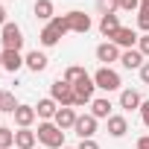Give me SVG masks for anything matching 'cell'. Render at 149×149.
<instances>
[{
    "instance_id": "6da1fadb",
    "label": "cell",
    "mask_w": 149,
    "mask_h": 149,
    "mask_svg": "<svg viewBox=\"0 0 149 149\" xmlns=\"http://www.w3.org/2000/svg\"><path fill=\"white\" fill-rule=\"evenodd\" d=\"M35 134H38V143L47 146V149H61V146H64V132H61L53 120H41Z\"/></svg>"
},
{
    "instance_id": "7a4b0ae2",
    "label": "cell",
    "mask_w": 149,
    "mask_h": 149,
    "mask_svg": "<svg viewBox=\"0 0 149 149\" xmlns=\"http://www.w3.org/2000/svg\"><path fill=\"white\" fill-rule=\"evenodd\" d=\"M73 91H76V102H73V108H82V105L94 102V91H97L94 76H88V73H85L79 82H73Z\"/></svg>"
},
{
    "instance_id": "3957f363",
    "label": "cell",
    "mask_w": 149,
    "mask_h": 149,
    "mask_svg": "<svg viewBox=\"0 0 149 149\" xmlns=\"http://www.w3.org/2000/svg\"><path fill=\"white\" fill-rule=\"evenodd\" d=\"M0 41H3V50H18L21 53V47H24V29L15 21H9L3 29H0Z\"/></svg>"
},
{
    "instance_id": "277c9868",
    "label": "cell",
    "mask_w": 149,
    "mask_h": 149,
    "mask_svg": "<svg viewBox=\"0 0 149 149\" xmlns=\"http://www.w3.org/2000/svg\"><path fill=\"white\" fill-rule=\"evenodd\" d=\"M50 97H53L58 105H70V108H73V102H76V91H73V85L64 82L61 76L50 85Z\"/></svg>"
},
{
    "instance_id": "5b68a950",
    "label": "cell",
    "mask_w": 149,
    "mask_h": 149,
    "mask_svg": "<svg viewBox=\"0 0 149 149\" xmlns=\"http://www.w3.org/2000/svg\"><path fill=\"white\" fill-rule=\"evenodd\" d=\"M94 85L111 94V91H120L123 82H120V73H117V70H111V67H100V70L94 73Z\"/></svg>"
},
{
    "instance_id": "8992f818",
    "label": "cell",
    "mask_w": 149,
    "mask_h": 149,
    "mask_svg": "<svg viewBox=\"0 0 149 149\" xmlns=\"http://www.w3.org/2000/svg\"><path fill=\"white\" fill-rule=\"evenodd\" d=\"M64 21H67V29H70V32H79V35H85V32L94 26L91 15H85V12H79V9L67 12V15H64Z\"/></svg>"
},
{
    "instance_id": "52a82bcc",
    "label": "cell",
    "mask_w": 149,
    "mask_h": 149,
    "mask_svg": "<svg viewBox=\"0 0 149 149\" xmlns=\"http://www.w3.org/2000/svg\"><path fill=\"white\" fill-rule=\"evenodd\" d=\"M73 132L79 134V140H88L97 134V117L94 114H79L76 117V126H73Z\"/></svg>"
},
{
    "instance_id": "ba28073f",
    "label": "cell",
    "mask_w": 149,
    "mask_h": 149,
    "mask_svg": "<svg viewBox=\"0 0 149 149\" xmlns=\"http://www.w3.org/2000/svg\"><path fill=\"white\" fill-rule=\"evenodd\" d=\"M120 47L114 44V41H102L100 47H97V61H102V67H108L111 61H120Z\"/></svg>"
},
{
    "instance_id": "9c48e42d",
    "label": "cell",
    "mask_w": 149,
    "mask_h": 149,
    "mask_svg": "<svg viewBox=\"0 0 149 149\" xmlns=\"http://www.w3.org/2000/svg\"><path fill=\"white\" fill-rule=\"evenodd\" d=\"M76 108H70V105H58V111H56V117H53V123L64 132V129H73L76 126Z\"/></svg>"
},
{
    "instance_id": "30bf717a",
    "label": "cell",
    "mask_w": 149,
    "mask_h": 149,
    "mask_svg": "<svg viewBox=\"0 0 149 149\" xmlns=\"http://www.w3.org/2000/svg\"><path fill=\"white\" fill-rule=\"evenodd\" d=\"M137 38H140V35H137L134 29H129V26H120V29L114 32V38H111V41H114L117 47H123V50H134V47H137Z\"/></svg>"
},
{
    "instance_id": "8fae6325",
    "label": "cell",
    "mask_w": 149,
    "mask_h": 149,
    "mask_svg": "<svg viewBox=\"0 0 149 149\" xmlns=\"http://www.w3.org/2000/svg\"><path fill=\"white\" fill-rule=\"evenodd\" d=\"M47 64H50V58H47V53H41V50H29V53L24 56V67H29L32 73L47 70Z\"/></svg>"
},
{
    "instance_id": "7c38bea8",
    "label": "cell",
    "mask_w": 149,
    "mask_h": 149,
    "mask_svg": "<svg viewBox=\"0 0 149 149\" xmlns=\"http://www.w3.org/2000/svg\"><path fill=\"white\" fill-rule=\"evenodd\" d=\"M12 117H15V126H18V129H29V126L35 123L38 114H35V105H24V102H21V105L15 108Z\"/></svg>"
},
{
    "instance_id": "4fadbf2b",
    "label": "cell",
    "mask_w": 149,
    "mask_h": 149,
    "mask_svg": "<svg viewBox=\"0 0 149 149\" xmlns=\"http://www.w3.org/2000/svg\"><path fill=\"white\" fill-rule=\"evenodd\" d=\"M140 105H143V100H140V94L134 88H123L120 91V108L123 111H140Z\"/></svg>"
},
{
    "instance_id": "5bb4252c",
    "label": "cell",
    "mask_w": 149,
    "mask_h": 149,
    "mask_svg": "<svg viewBox=\"0 0 149 149\" xmlns=\"http://www.w3.org/2000/svg\"><path fill=\"white\" fill-rule=\"evenodd\" d=\"M0 58H3V70H9V73H18V70L24 67V56H21L18 50H3Z\"/></svg>"
},
{
    "instance_id": "9a60e30c",
    "label": "cell",
    "mask_w": 149,
    "mask_h": 149,
    "mask_svg": "<svg viewBox=\"0 0 149 149\" xmlns=\"http://www.w3.org/2000/svg\"><path fill=\"white\" fill-rule=\"evenodd\" d=\"M61 35H64V32H61V29H58V26H56V24L50 21V24H47V26L41 29V35H38V41H41L44 47H56V44L61 41Z\"/></svg>"
},
{
    "instance_id": "2e32d148",
    "label": "cell",
    "mask_w": 149,
    "mask_h": 149,
    "mask_svg": "<svg viewBox=\"0 0 149 149\" xmlns=\"http://www.w3.org/2000/svg\"><path fill=\"white\" fill-rule=\"evenodd\" d=\"M15 146L18 149H35L38 146V134L32 129H18L15 132Z\"/></svg>"
},
{
    "instance_id": "e0dca14e",
    "label": "cell",
    "mask_w": 149,
    "mask_h": 149,
    "mask_svg": "<svg viewBox=\"0 0 149 149\" xmlns=\"http://www.w3.org/2000/svg\"><path fill=\"white\" fill-rule=\"evenodd\" d=\"M120 64H123L126 70H140V67H143V56H140V50H137V47H134V50H123Z\"/></svg>"
},
{
    "instance_id": "ac0fdd59",
    "label": "cell",
    "mask_w": 149,
    "mask_h": 149,
    "mask_svg": "<svg viewBox=\"0 0 149 149\" xmlns=\"http://www.w3.org/2000/svg\"><path fill=\"white\" fill-rule=\"evenodd\" d=\"M56 111H58V102H56L53 97H44V100H38V105H35V114H38L41 120H53Z\"/></svg>"
},
{
    "instance_id": "d6986e66",
    "label": "cell",
    "mask_w": 149,
    "mask_h": 149,
    "mask_svg": "<svg viewBox=\"0 0 149 149\" xmlns=\"http://www.w3.org/2000/svg\"><path fill=\"white\" fill-rule=\"evenodd\" d=\"M32 12H35V18H38V21H47V24L56 18V6H53V0H35Z\"/></svg>"
},
{
    "instance_id": "ffe728a7",
    "label": "cell",
    "mask_w": 149,
    "mask_h": 149,
    "mask_svg": "<svg viewBox=\"0 0 149 149\" xmlns=\"http://www.w3.org/2000/svg\"><path fill=\"white\" fill-rule=\"evenodd\" d=\"M126 132H129V120L123 114H111L108 117V134L111 137H123Z\"/></svg>"
},
{
    "instance_id": "44dd1931",
    "label": "cell",
    "mask_w": 149,
    "mask_h": 149,
    "mask_svg": "<svg viewBox=\"0 0 149 149\" xmlns=\"http://www.w3.org/2000/svg\"><path fill=\"white\" fill-rule=\"evenodd\" d=\"M117 29H120V18H117V15H102V18H100V32H102L108 41L114 38Z\"/></svg>"
},
{
    "instance_id": "7402d4cb",
    "label": "cell",
    "mask_w": 149,
    "mask_h": 149,
    "mask_svg": "<svg viewBox=\"0 0 149 149\" xmlns=\"http://www.w3.org/2000/svg\"><path fill=\"white\" fill-rule=\"evenodd\" d=\"M91 114H94L97 120H108V117H111V102H108V100H94V102H91Z\"/></svg>"
},
{
    "instance_id": "603a6c76",
    "label": "cell",
    "mask_w": 149,
    "mask_h": 149,
    "mask_svg": "<svg viewBox=\"0 0 149 149\" xmlns=\"http://www.w3.org/2000/svg\"><path fill=\"white\" fill-rule=\"evenodd\" d=\"M21 102L15 100V94L12 91H0V111H9V114H15V108H18Z\"/></svg>"
},
{
    "instance_id": "cb8c5ba5",
    "label": "cell",
    "mask_w": 149,
    "mask_h": 149,
    "mask_svg": "<svg viewBox=\"0 0 149 149\" xmlns=\"http://www.w3.org/2000/svg\"><path fill=\"white\" fill-rule=\"evenodd\" d=\"M82 76H85V67H79V64H70V67H67V70H64V76H61V79H64V82H70V85H73V82H79V79H82Z\"/></svg>"
},
{
    "instance_id": "d4e9b609",
    "label": "cell",
    "mask_w": 149,
    "mask_h": 149,
    "mask_svg": "<svg viewBox=\"0 0 149 149\" xmlns=\"http://www.w3.org/2000/svg\"><path fill=\"white\" fill-rule=\"evenodd\" d=\"M120 9V0H97V12L100 15H114Z\"/></svg>"
},
{
    "instance_id": "484cf974",
    "label": "cell",
    "mask_w": 149,
    "mask_h": 149,
    "mask_svg": "<svg viewBox=\"0 0 149 149\" xmlns=\"http://www.w3.org/2000/svg\"><path fill=\"white\" fill-rule=\"evenodd\" d=\"M15 146V132L9 126H0V149H12Z\"/></svg>"
},
{
    "instance_id": "4316f807",
    "label": "cell",
    "mask_w": 149,
    "mask_h": 149,
    "mask_svg": "<svg viewBox=\"0 0 149 149\" xmlns=\"http://www.w3.org/2000/svg\"><path fill=\"white\" fill-rule=\"evenodd\" d=\"M137 29L140 32H149V12L146 9H137Z\"/></svg>"
},
{
    "instance_id": "83f0119b",
    "label": "cell",
    "mask_w": 149,
    "mask_h": 149,
    "mask_svg": "<svg viewBox=\"0 0 149 149\" xmlns=\"http://www.w3.org/2000/svg\"><path fill=\"white\" fill-rule=\"evenodd\" d=\"M137 50H140V56H143V58L149 56V32H143V35L137 38Z\"/></svg>"
},
{
    "instance_id": "f1b7e54d",
    "label": "cell",
    "mask_w": 149,
    "mask_h": 149,
    "mask_svg": "<svg viewBox=\"0 0 149 149\" xmlns=\"http://www.w3.org/2000/svg\"><path fill=\"white\" fill-rule=\"evenodd\" d=\"M120 9L132 12V9H140V0H120Z\"/></svg>"
},
{
    "instance_id": "f546056e",
    "label": "cell",
    "mask_w": 149,
    "mask_h": 149,
    "mask_svg": "<svg viewBox=\"0 0 149 149\" xmlns=\"http://www.w3.org/2000/svg\"><path fill=\"white\" fill-rule=\"evenodd\" d=\"M76 149H100V143L94 140V137H88V140H79V146Z\"/></svg>"
},
{
    "instance_id": "4dcf8cb0",
    "label": "cell",
    "mask_w": 149,
    "mask_h": 149,
    "mask_svg": "<svg viewBox=\"0 0 149 149\" xmlns=\"http://www.w3.org/2000/svg\"><path fill=\"white\" fill-rule=\"evenodd\" d=\"M140 120H143V126H149V100H143V105H140Z\"/></svg>"
},
{
    "instance_id": "1f68e13d",
    "label": "cell",
    "mask_w": 149,
    "mask_h": 149,
    "mask_svg": "<svg viewBox=\"0 0 149 149\" xmlns=\"http://www.w3.org/2000/svg\"><path fill=\"white\" fill-rule=\"evenodd\" d=\"M137 73H140V82H143V85H149V61H143V67H140Z\"/></svg>"
},
{
    "instance_id": "d6a6232c",
    "label": "cell",
    "mask_w": 149,
    "mask_h": 149,
    "mask_svg": "<svg viewBox=\"0 0 149 149\" xmlns=\"http://www.w3.org/2000/svg\"><path fill=\"white\" fill-rule=\"evenodd\" d=\"M137 149H149V134H140L137 137Z\"/></svg>"
},
{
    "instance_id": "836d02e7",
    "label": "cell",
    "mask_w": 149,
    "mask_h": 149,
    "mask_svg": "<svg viewBox=\"0 0 149 149\" xmlns=\"http://www.w3.org/2000/svg\"><path fill=\"white\" fill-rule=\"evenodd\" d=\"M9 21H6V6H0V29H3Z\"/></svg>"
},
{
    "instance_id": "e575fe53",
    "label": "cell",
    "mask_w": 149,
    "mask_h": 149,
    "mask_svg": "<svg viewBox=\"0 0 149 149\" xmlns=\"http://www.w3.org/2000/svg\"><path fill=\"white\" fill-rule=\"evenodd\" d=\"M140 9H146V12H149V0H140Z\"/></svg>"
},
{
    "instance_id": "d590c367",
    "label": "cell",
    "mask_w": 149,
    "mask_h": 149,
    "mask_svg": "<svg viewBox=\"0 0 149 149\" xmlns=\"http://www.w3.org/2000/svg\"><path fill=\"white\" fill-rule=\"evenodd\" d=\"M0 70H3V58H0Z\"/></svg>"
},
{
    "instance_id": "8d00e7d4",
    "label": "cell",
    "mask_w": 149,
    "mask_h": 149,
    "mask_svg": "<svg viewBox=\"0 0 149 149\" xmlns=\"http://www.w3.org/2000/svg\"><path fill=\"white\" fill-rule=\"evenodd\" d=\"M35 149H47V146H35Z\"/></svg>"
},
{
    "instance_id": "74e56055",
    "label": "cell",
    "mask_w": 149,
    "mask_h": 149,
    "mask_svg": "<svg viewBox=\"0 0 149 149\" xmlns=\"http://www.w3.org/2000/svg\"><path fill=\"white\" fill-rule=\"evenodd\" d=\"M61 149H70V146H61Z\"/></svg>"
},
{
    "instance_id": "f35d334b",
    "label": "cell",
    "mask_w": 149,
    "mask_h": 149,
    "mask_svg": "<svg viewBox=\"0 0 149 149\" xmlns=\"http://www.w3.org/2000/svg\"><path fill=\"white\" fill-rule=\"evenodd\" d=\"M12 149H18V146H12Z\"/></svg>"
},
{
    "instance_id": "ab89813d",
    "label": "cell",
    "mask_w": 149,
    "mask_h": 149,
    "mask_svg": "<svg viewBox=\"0 0 149 149\" xmlns=\"http://www.w3.org/2000/svg\"><path fill=\"white\" fill-rule=\"evenodd\" d=\"M0 114H3V111H0Z\"/></svg>"
}]
</instances>
